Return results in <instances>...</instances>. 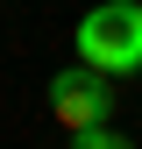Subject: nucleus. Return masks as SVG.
<instances>
[{
    "label": "nucleus",
    "mask_w": 142,
    "mask_h": 149,
    "mask_svg": "<svg viewBox=\"0 0 142 149\" xmlns=\"http://www.w3.org/2000/svg\"><path fill=\"white\" fill-rule=\"evenodd\" d=\"M71 43H78V64H93V71H142V7L135 0H100Z\"/></svg>",
    "instance_id": "f257e3e1"
},
{
    "label": "nucleus",
    "mask_w": 142,
    "mask_h": 149,
    "mask_svg": "<svg viewBox=\"0 0 142 149\" xmlns=\"http://www.w3.org/2000/svg\"><path fill=\"white\" fill-rule=\"evenodd\" d=\"M50 114H57V128H93V121H114L106 71H93V64L57 71V78H50Z\"/></svg>",
    "instance_id": "f03ea898"
},
{
    "label": "nucleus",
    "mask_w": 142,
    "mask_h": 149,
    "mask_svg": "<svg viewBox=\"0 0 142 149\" xmlns=\"http://www.w3.org/2000/svg\"><path fill=\"white\" fill-rule=\"evenodd\" d=\"M71 149H135L121 128H106V121H93V128H71Z\"/></svg>",
    "instance_id": "7ed1b4c3"
}]
</instances>
